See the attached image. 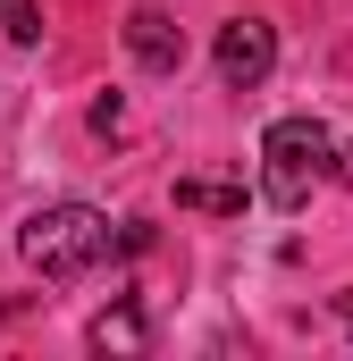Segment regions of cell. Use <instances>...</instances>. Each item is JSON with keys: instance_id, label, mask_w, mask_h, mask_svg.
Returning a JSON list of instances; mask_svg holds the SVG:
<instances>
[{"instance_id": "obj_1", "label": "cell", "mask_w": 353, "mask_h": 361, "mask_svg": "<svg viewBox=\"0 0 353 361\" xmlns=\"http://www.w3.org/2000/svg\"><path fill=\"white\" fill-rule=\"evenodd\" d=\"M109 219L101 210H85V202H51V210H34L25 219V235H17V252L34 261L42 277H85V269H101L109 261Z\"/></svg>"}, {"instance_id": "obj_2", "label": "cell", "mask_w": 353, "mask_h": 361, "mask_svg": "<svg viewBox=\"0 0 353 361\" xmlns=\"http://www.w3.org/2000/svg\"><path fill=\"white\" fill-rule=\"evenodd\" d=\"M337 169V135L320 126V118H277L261 135V193L277 210H303L311 202V185Z\"/></svg>"}, {"instance_id": "obj_3", "label": "cell", "mask_w": 353, "mask_h": 361, "mask_svg": "<svg viewBox=\"0 0 353 361\" xmlns=\"http://www.w3.org/2000/svg\"><path fill=\"white\" fill-rule=\"evenodd\" d=\"M210 59H219V85L227 92H253L269 68H277V25H269V17H227Z\"/></svg>"}, {"instance_id": "obj_4", "label": "cell", "mask_w": 353, "mask_h": 361, "mask_svg": "<svg viewBox=\"0 0 353 361\" xmlns=\"http://www.w3.org/2000/svg\"><path fill=\"white\" fill-rule=\"evenodd\" d=\"M126 51H135L152 76H176V68H185V34H176L160 8H135V17H126Z\"/></svg>"}, {"instance_id": "obj_5", "label": "cell", "mask_w": 353, "mask_h": 361, "mask_svg": "<svg viewBox=\"0 0 353 361\" xmlns=\"http://www.w3.org/2000/svg\"><path fill=\"white\" fill-rule=\"evenodd\" d=\"M92 345H101V353H109V345H118V353H143V311H135V302L101 311V319H92Z\"/></svg>"}, {"instance_id": "obj_6", "label": "cell", "mask_w": 353, "mask_h": 361, "mask_svg": "<svg viewBox=\"0 0 353 361\" xmlns=\"http://www.w3.org/2000/svg\"><path fill=\"white\" fill-rule=\"evenodd\" d=\"M185 210H219V219H244V185H210V177H185L176 185Z\"/></svg>"}, {"instance_id": "obj_7", "label": "cell", "mask_w": 353, "mask_h": 361, "mask_svg": "<svg viewBox=\"0 0 353 361\" xmlns=\"http://www.w3.org/2000/svg\"><path fill=\"white\" fill-rule=\"evenodd\" d=\"M0 34H8L17 51H34V42H42V8H34V0H0Z\"/></svg>"}, {"instance_id": "obj_8", "label": "cell", "mask_w": 353, "mask_h": 361, "mask_svg": "<svg viewBox=\"0 0 353 361\" xmlns=\"http://www.w3.org/2000/svg\"><path fill=\"white\" fill-rule=\"evenodd\" d=\"M337 319H345V328H353V294H337Z\"/></svg>"}, {"instance_id": "obj_9", "label": "cell", "mask_w": 353, "mask_h": 361, "mask_svg": "<svg viewBox=\"0 0 353 361\" xmlns=\"http://www.w3.org/2000/svg\"><path fill=\"white\" fill-rule=\"evenodd\" d=\"M345 169H353V160H345Z\"/></svg>"}]
</instances>
